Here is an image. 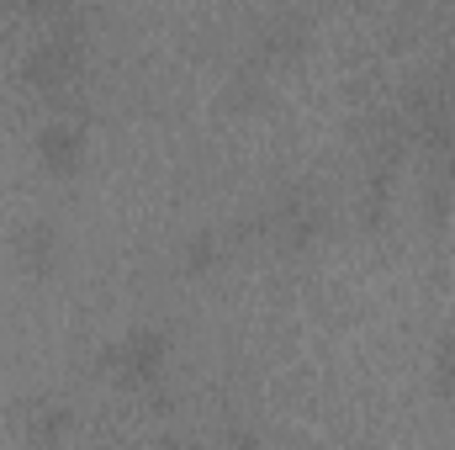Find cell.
<instances>
[{"instance_id":"cell-1","label":"cell","mask_w":455,"mask_h":450,"mask_svg":"<svg viewBox=\"0 0 455 450\" xmlns=\"http://www.w3.org/2000/svg\"><path fill=\"white\" fill-rule=\"evenodd\" d=\"M164 360H170V344H164L159 329H132L107 355V371H112L122 387H154L159 371H164Z\"/></svg>"},{"instance_id":"cell-2","label":"cell","mask_w":455,"mask_h":450,"mask_svg":"<svg viewBox=\"0 0 455 450\" xmlns=\"http://www.w3.org/2000/svg\"><path fill=\"white\" fill-rule=\"evenodd\" d=\"M75 69H80V43H75V37H43V43L27 53V80H32L37 91L69 85Z\"/></svg>"},{"instance_id":"cell-3","label":"cell","mask_w":455,"mask_h":450,"mask_svg":"<svg viewBox=\"0 0 455 450\" xmlns=\"http://www.w3.org/2000/svg\"><path fill=\"white\" fill-rule=\"evenodd\" d=\"M37 159H43L53 175H75V165L85 159V127L69 122V117L43 122V133H37Z\"/></svg>"},{"instance_id":"cell-4","label":"cell","mask_w":455,"mask_h":450,"mask_svg":"<svg viewBox=\"0 0 455 450\" xmlns=\"http://www.w3.org/2000/svg\"><path fill=\"white\" fill-rule=\"evenodd\" d=\"M16 265L27 276H53L59 270V228L48 218H32V223L16 228Z\"/></svg>"},{"instance_id":"cell-5","label":"cell","mask_w":455,"mask_h":450,"mask_svg":"<svg viewBox=\"0 0 455 450\" xmlns=\"http://www.w3.org/2000/svg\"><path fill=\"white\" fill-rule=\"evenodd\" d=\"M275 233H281V244H291V249L313 244V233H318V202H313L307 191L286 197V202L275 207Z\"/></svg>"},{"instance_id":"cell-6","label":"cell","mask_w":455,"mask_h":450,"mask_svg":"<svg viewBox=\"0 0 455 450\" xmlns=\"http://www.w3.org/2000/svg\"><path fill=\"white\" fill-rule=\"evenodd\" d=\"M218 260H223V244H218V233H212V228H202V233H196V238L186 244V254H180V265H186L191 276H202V270H212Z\"/></svg>"},{"instance_id":"cell-7","label":"cell","mask_w":455,"mask_h":450,"mask_svg":"<svg viewBox=\"0 0 455 450\" xmlns=\"http://www.w3.org/2000/svg\"><path fill=\"white\" fill-rule=\"evenodd\" d=\"M64 430H69V408H64V403H43V408L32 414V440H37V446L64 440Z\"/></svg>"},{"instance_id":"cell-8","label":"cell","mask_w":455,"mask_h":450,"mask_svg":"<svg viewBox=\"0 0 455 450\" xmlns=\"http://www.w3.org/2000/svg\"><path fill=\"white\" fill-rule=\"evenodd\" d=\"M302 32H307V21H302L297 11H286V16H275V21L265 27V48H297Z\"/></svg>"},{"instance_id":"cell-9","label":"cell","mask_w":455,"mask_h":450,"mask_svg":"<svg viewBox=\"0 0 455 450\" xmlns=\"http://www.w3.org/2000/svg\"><path fill=\"white\" fill-rule=\"evenodd\" d=\"M435 376H440L445 392H455V329H445L440 344H435Z\"/></svg>"},{"instance_id":"cell-10","label":"cell","mask_w":455,"mask_h":450,"mask_svg":"<svg viewBox=\"0 0 455 450\" xmlns=\"http://www.w3.org/2000/svg\"><path fill=\"white\" fill-rule=\"evenodd\" d=\"M223 450H254V435H249V430H233L223 440Z\"/></svg>"},{"instance_id":"cell-11","label":"cell","mask_w":455,"mask_h":450,"mask_svg":"<svg viewBox=\"0 0 455 450\" xmlns=\"http://www.w3.org/2000/svg\"><path fill=\"white\" fill-rule=\"evenodd\" d=\"M159 450H186V446H180V440H164V446H159Z\"/></svg>"}]
</instances>
